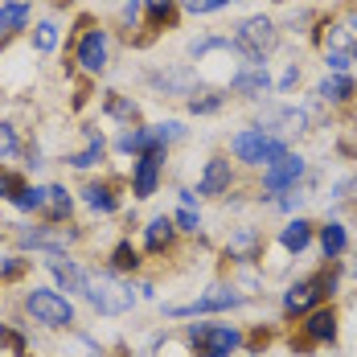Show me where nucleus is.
<instances>
[{"label": "nucleus", "instance_id": "obj_22", "mask_svg": "<svg viewBox=\"0 0 357 357\" xmlns=\"http://www.w3.org/2000/svg\"><path fill=\"white\" fill-rule=\"evenodd\" d=\"M177 243V226H173V218H152L148 226H144V250L148 255H165V250H173Z\"/></svg>", "mask_w": 357, "mask_h": 357}, {"label": "nucleus", "instance_id": "obj_3", "mask_svg": "<svg viewBox=\"0 0 357 357\" xmlns=\"http://www.w3.org/2000/svg\"><path fill=\"white\" fill-rule=\"evenodd\" d=\"M86 300L95 304L99 317H123V312H132L136 291L115 271H86Z\"/></svg>", "mask_w": 357, "mask_h": 357}, {"label": "nucleus", "instance_id": "obj_30", "mask_svg": "<svg viewBox=\"0 0 357 357\" xmlns=\"http://www.w3.org/2000/svg\"><path fill=\"white\" fill-rule=\"evenodd\" d=\"M144 8H148V25L152 29H165V25H173L177 21V0H140Z\"/></svg>", "mask_w": 357, "mask_h": 357}, {"label": "nucleus", "instance_id": "obj_12", "mask_svg": "<svg viewBox=\"0 0 357 357\" xmlns=\"http://www.w3.org/2000/svg\"><path fill=\"white\" fill-rule=\"evenodd\" d=\"M271 74H267V62H243L238 70L226 78V91L230 95H243V99H263L271 91Z\"/></svg>", "mask_w": 357, "mask_h": 357}, {"label": "nucleus", "instance_id": "obj_19", "mask_svg": "<svg viewBox=\"0 0 357 357\" xmlns=\"http://www.w3.org/2000/svg\"><path fill=\"white\" fill-rule=\"evenodd\" d=\"M317 243V222L304 214L287 218V226L280 230V247L287 250V255H304V250Z\"/></svg>", "mask_w": 357, "mask_h": 357}, {"label": "nucleus", "instance_id": "obj_10", "mask_svg": "<svg viewBox=\"0 0 357 357\" xmlns=\"http://www.w3.org/2000/svg\"><path fill=\"white\" fill-rule=\"evenodd\" d=\"M341 333V317L333 304L312 308L308 317H300V349H317V345H333Z\"/></svg>", "mask_w": 357, "mask_h": 357}, {"label": "nucleus", "instance_id": "obj_13", "mask_svg": "<svg viewBox=\"0 0 357 357\" xmlns=\"http://www.w3.org/2000/svg\"><path fill=\"white\" fill-rule=\"evenodd\" d=\"M165 160H169V148H152V152L136 156V169H132V193H136V197H152V193L160 189Z\"/></svg>", "mask_w": 357, "mask_h": 357}, {"label": "nucleus", "instance_id": "obj_7", "mask_svg": "<svg viewBox=\"0 0 357 357\" xmlns=\"http://www.w3.org/2000/svg\"><path fill=\"white\" fill-rule=\"evenodd\" d=\"M308 173V160L300 156V152H284L275 165H267L263 169V181H259V202H271L275 206V197L287 193V189H296L300 181Z\"/></svg>", "mask_w": 357, "mask_h": 357}, {"label": "nucleus", "instance_id": "obj_32", "mask_svg": "<svg viewBox=\"0 0 357 357\" xmlns=\"http://www.w3.org/2000/svg\"><path fill=\"white\" fill-rule=\"evenodd\" d=\"M185 103H189V111H193V115H214V111H222L226 95H222V91H193Z\"/></svg>", "mask_w": 357, "mask_h": 357}, {"label": "nucleus", "instance_id": "obj_20", "mask_svg": "<svg viewBox=\"0 0 357 357\" xmlns=\"http://www.w3.org/2000/svg\"><path fill=\"white\" fill-rule=\"evenodd\" d=\"M317 243H321L324 263H341V255L349 250V230H345V222H337V218L321 222V226H317Z\"/></svg>", "mask_w": 357, "mask_h": 357}, {"label": "nucleus", "instance_id": "obj_25", "mask_svg": "<svg viewBox=\"0 0 357 357\" xmlns=\"http://www.w3.org/2000/svg\"><path fill=\"white\" fill-rule=\"evenodd\" d=\"M82 202H86L95 214H115V210H119L115 185H107V181H91V185H82Z\"/></svg>", "mask_w": 357, "mask_h": 357}, {"label": "nucleus", "instance_id": "obj_9", "mask_svg": "<svg viewBox=\"0 0 357 357\" xmlns=\"http://www.w3.org/2000/svg\"><path fill=\"white\" fill-rule=\"evenodd\" d=\"M78 238H82V230H66V226H54V222H45V226H17V247L41 250V255H62Z\"/></svg>", "mask_w": 357, "mask_h": 357}, {"label": "nucleus", "instance_id": "obj_40", "mask_svg": "<svg viewBox=\"0 0 357 357\" xmlns=\"http://www.w3.org/2000/svg\"><path fill=\"white\" fill-rule=\"evenodd\" d=\"M324 66H328L333 74H349L354 58H345V54H333V50H324Z\"/></svg>", "mask_w": 357, "mask_h": 357}, {"label": "nucleus", "instance_id": "obj_33", "mask_svg": "<svg viewBox=\"0 0 357 357\" xmlns=\"http://www.w3.org/2000/svg\"><path fill=\"white\" fill-rule=\"evenodd\" d=\"M0 8H4V25H8V33L29 29V4H25V0H4Z\"/></svg>", "mask_w": 357, "mask_h": 357}, {"label": "nucleus", "instance_id": "obj_1", "mask_svg": "<svg viewBox=\"0 0 357 357\" xmlns=\"http://www.w3.org/2000/svg\"><path fill=\"white\" fill-rule=\"evenodd\" d=\"M337 287H341V263H324L321 271H312V275L287 284L284 300H280L284 321H300V317H308L312 308L328 304V300L337 296Z\"/></svg>", "mask_w": 357, "mask_h": 357}, {"label": "nucleus", "instance_id": "obj_21", "mask_svg": "<svg viewBox=\"0 0 357 357\" xmlns=\"http://www.w3.org/2000/svg\"><path fill=\"white\" fill-rule=\"evenodd\" d=\"M354 95H357L354 74H328L317 86V99H321L324 107H345V103H354Z\"/></svg>", "mask_w": 357, "mask_h": 357}, {"label": "nucleus", "instance_id": "obj_35", "mask_svg": "<svg viewBox=\"0 0 357 357\" xmlns=\"http://www.w3.org/2000/svg\"><path fill=\"white\" fill-rule=\"evenodd\" d=\"M17 152H21V136H17V128L0 119V160H8V156H17Z\"/></svg>", "mask_w": 357, "mask_h": 357}, {"label": "nucleus", "instance_id": "obj_42", "mask_svg": "<svg viewBox=\"0 0 357 357\" xmlns=\"http://www.w3.org/2000/svg\"><path fill=\"white\" fill-rule=\"evenodd\" d=\"M156 132H160V140H165V144L185 140V128H181L177 119H165V123H156Z\"/></svg>", "mask_w": 357, "mask_h": 357}, {"label": "nucleus", "instance_id": "obj_38", "mask_svg": "<svg viewBox=\"0 0 357 357\" xmlns=\"http://www.w3.org/2000/svg\"><path fill=\"white\" fill-rule=\"evenodd\" d=\"M25 267H29V259H21V255H0V280H17Z\"/></svg>", "mask_w": 357, "mask_h": 357}, {"label": "nucleus", "instance_id": "obj_44", "mask_svg": "<svg viewBox=\"0 0 357 357\" xmlns=\"http://www.w3.org/2000/svg\"><path fill=\"white\" fill-rule=\"evenodd\" d=\"M296 82H300V70H296V66H287V70H284V78L275 82V91H280V95H287V91H291Z\"/></svg>", "mask_w": 357, "mask_h": 357}, {"label": "nucleus", "instance_id": "obj_37", "mask_svg": "<svg viewBox=\"0 0 357 357\" xmlns=\"http://www.w3.org/2000/svg\"><path fill=\"white\" fill-rule=\"evenodd\" d=\"M173 226H177V230H185V234H197V230H202V214L181 206L177 214H173Z\"/></svg>", "mask_w": 357, "mask_h": 357}, {"label": "nucleus", "instance_id": "obj_28", "mask_svg": "<svg viewBox=\"0 0 357 357\" xmlns=\"http://www.w3.org/2000/svg\"><path fill=\"white\" fill-rule=\"evenodd\" d=\"M103 111H107L111 119L128 123V128L140 119V107H136V99H128V95H119V91H107V95H103Z\"/></svg>", "mask_w": 357, "mask_h": 357}, {"label": "nucleus", "instance_id": "obj_5", "mask_svg": "<svg viewBox=\"0 0 357 357\" xmlns=\"http://www.w3.org/2000/svg\"><path fill=\"white\" fill-rule=\"evenodd\" d=\"M234 45H238V54H243L247 62H263V58L280 45V25H275L271 17L255 13V17H247V21L234 29Z\"/></svg>", "mask_w": 357, "mask_h": 357}, {"label": "nucleus", "instance_id": "obj_41", "mask_svg": "<svg viewBox=\"0 0 357 357\" xmlns=\"http://www.w3.org/2000/svg\"><path fill=\"white\" fill-rule=\"evenodd\" d=\"M21 185H25V181L17 177V173H4V169H0V202H8V197L21 189Z\"/></svg>", "mask_w": 357, "mask_h": 357}, {"label": "nucleus", "instance_id": "obj_6", "mask_svg": "<svg viewBox=\"0 0 357 357\" xmlns=\"http://www.w3.org/2000/svg\"><path fill=\"white\" fill-rule=\"evenodd\" d=\"M185 341L197 349V354H214V357H230V354H238L243 349V328H234V324H189L185 328Z\"/></svg>", "mask_w": 357, "mask_h": 357}, {"label": "nucleus", "instance_id": "obj_47", "mask_svg": "<svg viewBox=\"0 0 357 357\" xmlns=\"http://www.w3.org/2000/svg\"><path fill=\"white\" fill-rule=\"evenodd\" d=\"M197 357H214V354H197Z\"/></svg>", "mask_w": 357, "mask_h": 357}, {"label": "nucleus", "instance_id": "obj_23", "mask_svg": "<svg viewBox=\"0 0 357 357\" xmlns=\"http://www.w3.org/2000/svg\"><path fill=\"white\" fill-rule=\"evenodd\" d=\"M115 148L123 152V156H144V152H152V148H169V144L160 140V132L156 128H132V132H123Z\"/></svg>", "mask_w": 357, "mask_h": 357}, {"label": "nucleus", "instance_id": "obj_4", "mask_svg": "<svg viewBox=\"0 0 357 357\" xmlns=\"http://www.w3.org/2000/svg\"><path fill=\"white\" fill-rule=\"evenodd\" d=\"M21 304L33 317V324H41V328H70L74 324V304L58 287H29Z\"/></svg>", "mask_w": 357, "mask_h": 357}, {"label": "nucleus", "instance_id": "obj_26", "mask_svg": "<svg viewBox=\"0 0 357 357\" xmlns=\"http://www.w3.org/2000/svg\"><path fill=\"white\" fill-rule=\"evenodd\" d=\"M82 132H86V148H82V152H70L66 165H70V169H95V165L107 156V144H103V136H99L95 128H82Z\"/></svg>", "mask_w": 357, "mask_h": 357}, {"label": "nucleus", "instance_id": "obj_17", "mask_svg": "<svg viewBox=\"0 0 357 357\" xmlns=\"http://www.w3.org/2000/svg\"><path fill=\"white\" fill-rule=\"evenodd\" d=\"M197 78H202V74L193 70V66H173V70H165V74H152L148 82H152L165 99H177V95L189 99V95L197 91Z\"/></svg>", "mask_w": 357, "mask_h": 357}, {"label": "nucleus", "instance_id": "obj_14", "mask_svg": "<svg viewBox=\"0 0 357 357\" xmlns=\"http://www.w3.org/2000/svg\"><path fill=\"white\" fill-rule=\"evenodd\" d=\"M107 58H111L107 29H86V33L78 37L74 62H78V66H82L86 74H103V70H107Z\"/></svg>", "mask_w": 357, "mask_h": 357}, {"label": "nucleus", "instance_id": "obj_11", "mask_svg": "<svg viewBox=\"0 0 357 357\" xmlns=\"http://www.w3.org/2000/svg\"><path fill=\"white\" fill-rule=\"evenodd\" d=\"M263 250H267V238H263L259 226H234L230 238H226V247H222V255L234 267H255V263H263Z\"/></svg>", "mask_w": 357, "mask_h": 357}, {"label": "nucleus", "instance_id": "obj_43", "mask_svg": "<svg viewBox=\"0 0 357 357\" xmlns=\"http://www.w3.org/2000/svg\"><path fill=\"white\" fill-rule=\"evenodd\" d=\"M140 0H128V4H123V25H128V29H136V21H140Z\"/></svg>", "mask_w": 357, "mask_h": 357}, {"label": "nucleus", "instance_id": "obj_31", "mask_svg": "<svg viewBox=\"0 0 357 357\" xmlns=\"http://www.w3.org/2000/svg\"><path fill=\"white\" fill-rule=\"evenodd\" d=\"M58 37H62L58 21H37L33 25V50L37 54H54V50H58Z\"/></svg>", "mask_w": 357, "mask_h": 357}, {"label": "nucleus", "instance_id": "obj_46", "mask_svg": "<svg viewBox=\"0 0 357 357\" xmlns=\"http://www.w3.org/2000/svg\"><path fill=\"white\" fill-rule=\"evenodd\" d=\"M0 37H8V25H4V8H0Z\"/></svg>", "mask_w": 357, "mask_h": 357}, {"label": "nucleus", "instance_id": "obj_2", "mask_svg": "<svg viewBox=\"0 0 357 357\" xmlns=\"http://www.w3.org/2000/svg\"><path fill=\"white\" fill-rule=\"evenodd\" d=\"M230 152H234V160L238 165H250V169H267V165H275L287 148L284 136H271V132H263V128H243V132H234L230 136Z\"/></svg>", "mask_w": 357, "mask_h": 357}, {"label": "nucleus", "instance_id": "obj_39", "mask_svg": "<svg viewBox=\"0 0 357 357\" xmlns=\"http://www.w3.org/2000/svg\"><path fill=\"white\" fill-rule=\"evenodd\" d=\"M275 206H280L284 214H296V210L304 206V193H300V185H296V189H287V193H280V197H275Z\"/></svg>", "mask_w": 357, "mask_h": 357}, {"label": "nucleus", "instance_id": "obj_45", "mask_svg": "<svg viewBox=\"0 0 357 357\" xmlns=\"http://www.w3.org/2000/svg\"><path fill=\"white\" fill-rule=\"evenodd\" d=\"M41 165H45V160H41V152H37V148H25V169H29V173H37Z\"/></svg>", "mask_w": 357, "mask_h": 357}, {"label": "nucleus", "instance_id": "obj_29", "mask_svg": "<svg viewBox=\"0 0 357 357\" xmlns=\"http://www.w3.org/2000/svg\"><path fill=\"white\" fill-rule=\"evenodd\" d=\"M8 202H13L21 214H41V210H45V189H41V185H21Z\"/></svg>", "mask_w": 357, "mask_h": 357}, {"label": "nucleus", "instance_id": "obj_8", "mask_svg": "<svg viewBox=\"0 0 357 357\" xmlns=\"http://www.w3.org/2000/svg\"><path fill=\"white\" fill-rule=\"evenodd\" d=\"M247 296L234 284H214L206 296H197L193 304H165V317H214V312H230V308H243Z\"/></svg>", "mask_w": 357, "mask_h": 357}, {"label": "nucleus", "instance_id": "obj_48", "mask_svg": "<svg viewBox=\"0 0 357 357\" xmlns=\"http://www.w3.org/2000/svg\"><path fill=\"white\" fill-rule=\"evenodd\" d=\"M132 357H148V354H132Z\"/></svg>", "mask_w": 357, "mask_h": 357}, {"label": "nucleus", "instance_id": "obj_18", "mask_svg": "<svg viewBox=\"0 0 357 357\" xmlns=\"http://www.w3.org/2000/svg\"><path fill=\"white\" fill-rule=\"evenodd\" d=\"M45 267H50V275H54V284L62 287V291H74V296H86V271L66 259V255H45Z\"/></svg>", "mask_w": 357, "mask_h": 357}, {"label": "nucleus", "instance_id": "obj_24", "mask_svg": "<svg viewBox=\"0 0 357 357\" xmlns=\"http://www.w3.org/2000/svg\"><path fill=\"white\" fill-rule=\"evenodd\" d=\"M74 210V197L66 185H45V210H41V218L45 222H54V226H62L66 218H70Z\"/></svg>", "mask_w": 357, "mask_h": 357}, {"label": "nucleus", "instance_id": "obj_36", "mask_svg": "<svg viewBox=\"0 0 357 357\" xmlns=\"http://www.w3.org/2000/svg\"><path fill=\"white\" fill-rule=\"evenodd\" d=\"M226 4H238V0H181V8H185V13H193V17L218 13V8H226Z\"/></svg>", "mask_w": 357, "mask_h": 357}, {"label": "nucleus", "instance_id": "obj_16", "mask_svg": "<svg viewBox=\"0 0 357 357\" xmlns=\"http://www.w3.org/2000/svg\"><path fill=\"white\" fill-rule=\"evenodd\" d=\"M321 29H324V50L345 54V58H354L357 62V13L337 17V21H324Z\"/></svg>", "mask_w": 357, "mask_h": 357}, {"label": "nucleus", "instance_id": "obj_27", "mask_svg": "<svg viewBox=\"0 0 357 357\" xmlns=\"http://www.w3.org/2000/svg\"><path fill=\"white\" fill-rule=\"evenodd\" d=\"M140 250L132 247V238H119L115 247H111V267L107 271H115V275H128V271H140Z\"/></svg>", "mask_w": 357, "mask_h": 357}, {"label": "nucleus", "instance_id": "obj_15", "mask_svg": "<svg viewBox=\"0 0 357 357\" xmlns=\"http://www.w3.org/2000/svg\"><path fill=\"white\" fill-rule=\"evenodd\" d=\"M230 189H234V165L226 156H210L197 177V197H226Z\"/></svg>", "mask_w": 357, "mask_h": 357}, {"label": "nucleus", "instance_id": "obj_34", "mask_svg": "<svg viewBox=\"0 0 357 357\" xmlns=\"http://www.w3.org/2000/svg\"><path fill=\"white\" fill-rule=\"evenodd\" d=\"M0 345L13 349V357H29V341H25V333L13 328V324H0Z\"/></svg>", "mask_w": 357, "mask_h": 357}]
</instances>
